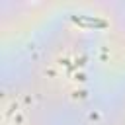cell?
Returning <instances> with one entry per match:
<instances>
[{
  "instance_id": "1",
  "label": "cell",
  "mask_w": 125,
  "mask_h": 125,
  "mask_svg": "<svg viewBox=\"0 0 125 125\" xmlns=\"http://www.w3.org/2000/svg\"><path fill=\"white\" fill-rule=\"evenodd\" d=\"M72 20L76 21V23H82V25H98V27H104L105 25V21L104 20H86V18H76V16H72Z\"/></svg>"
}]
</instances>
